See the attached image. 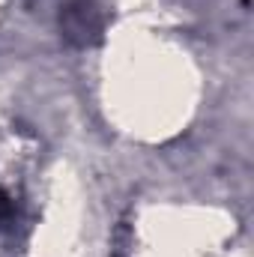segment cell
Segmentation results:
<instances>
[{
    "instance_id": "obj_1",
    "label": "cell",
    "mask_w": 254,
    "mask_h": 257,
    "mask_svg": "<svg viewBox=\"0 0 254 257\" xmlns=\"http://www.w3.org/2000/svg\"><path fill=\"white\" fill-rule=\"evenodd\" d=\"M9 215H12V203H9V197H6V192L0 189V224H3V221H6Z\"/></svg>"
}]
</instances>
